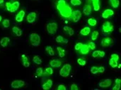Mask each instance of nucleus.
<instances>
[{
    "mask_svg": "<svg viewBox=\"0 0 121 90\" xmlns=\"http://www.w3.org/2000/svg\"><path fill=\"white\" fill-rule=\"evenodd\" d=\"M57 9L59 11V13L62 17L65 18H71L73 10L69 4H66L65 6L60 7V8H57Z\"/></svg>",
    "mask_w": 121,
    "mask_h": 90,
    "instance_id": "f257e3e1",
    "label": "nucleus"
},
{
    "mask_svg": "<svg viewBox=\"0 0 121 90\" xmlns=\"http://www.w3.org/2000/svg\"><path fill=\"white\" fill-rule=\"evenodd\" d=\"M71 70H72L71 65L70 64H68V63H66L60 70L59 75L60 76L63 77V78H67V77H68L69 75V73L71 72Z\"/></svg>",
    "mask_w": 121,
    "mask_h": 90,
    "instance_id": "f03ea898",
    "label": "nucleus"
},
{
    "mask_svg": "<svg viewBox=\"0 0 121 90\" xmlns=\"http://www.w3.org/2000/svg\"><path fill=\"white\" fill-rule=\"evenodd\" d=\"M29 39L33 47H38L40 44V37L37 33H31L29 35Z\"/></svg>",
    "mask_w": 121,
    "mask_h": 90,
    "instance_id": "7ed1b4c3",
    "label": "nucleus"
},
{
    "mask_svg": "<svg viewBox=\"0 0 121 90\" xmlns=\"http://www.w3.org/2000/svg\"><path fill=\"white\" fill-rule=\"evenodd\" d=\"M46 28H47V31L48 32L49 35H54L57 31V28H58V25L56 23H49L47 26H46Z\"/></svg>",
    "mask_w": 121,
    "mask_h": 90,
    "instance_id": "20e7f679",
    "label": "nucleus"
},
{
    "mask_svg": "<svg viewBox=\"0 0 121 90\" xmlns=\"http://www.w3.org/2000/svg\"><path fill=\"white\" fill-rule=\"evenodd\" d=\"M102 30L104 31V32L105 33H109L113 31L114 30V27L113 25H111V23L109 21H106L105 22L103 25H102Z\"/></svg>",
    "mask_w": 121,
    "mask_h": 90,
    "instance_id": "39448f33",
    "label": "nucleus"
},
{
    "mask_svg": "<svg viewBox=\"0 0 121 90\" xmlns=\"http://www.w3.org/2000/svg\"><path fill=\"white\" fill-rule=\"evenodd\" d=\"M82 15V12L79 10H75V11H72V16L71 17L72 18V20L74 23H77L81 19Z\"/></svg>",
    "mask_w": 121,
    "mask_h": 90,
    "instance_id": "423d86ee",
    "label": "nucleus"
},
{
    "mask_svg": "<svg viewBox=\"0 0 121 90\" xmlns=\"http://www.w3.org/2000/svg\"><path fill=\"white\" fill-rule=\"evenodd\" d=\"M36 17H37V15L35 12L34 11L30 12L26 17V20L28 23H30V24L34 23L36 20Z\"/></svg>",
    "mask_w": 121,
    "mask_h": 90,
    "instance_id": "0eeeda50",
    "label": "nucleus"
},
{
    "mask_svg": "<svg viewBox=\"0 0 121 90\" xmlns=\"http://www.w3.org/2000/svg\"><path fill=\"white\" fill-rule=\"evenodd\" d=\"M25 85V82L23 80H14L11 82V87L14 89H18V88H21Z\"/></svg>",
    "mask_w": 121,
    "mask_h": 90,
    "instance_id": "6e6552de",
    "label": "nucleus"
},
{
    "mask_svg": "<svg viewBox=\"0 0 121 90\" xmlns=\"http://www.w3.org/2000/svg\"><path fill=\"white\" fill-rule=\"evenodd\" d=\"M25 14H26V12L24 10H21L20 11H18V13L16 15V17H15L16 21L18 23H21L23 20Z\"/></svg>",
    "mask_w": 121,
    "mask_h": 90,
    "instance_id": "1a4fd4ad",
    "label": "nucleus"
},
{
    "mask_svg": "<svg viewBox=\"0 0 121 90\" xmlns=\"http://www.w3.org/2000/svg\"><path fill=\"white\" fill-rule=\"evenodd\" d=\"M111 84H112V80L111 79H105L104 80H102L99 83V86L101 88H106L110 87Z\"/></svg>",
    "mask_w": 121,
    "mask_h": 90,
    "instance_id": "9d476101",
    "label": "nucleus"
},
{
    "mask_svg": "<svg viewBox=\"0 0 121 90\" xmlns=\"http://www.w3.org/2000/svg\"><path fill=\"white\" fill-rule=\"evenodd\" d=\"M50 66L52 67V68H60L61 66H62V61H61L60 59H52V60L50 61Z\"/></svg>",
    "mask_w": 121,
    "mask_h": 90,
    "instance_id": "9b49d317",
    "label": "nucleus"
},
{
    "mask_svg": "<svg viewBox=\"0 0 121 90\" xmlns=\"http://www.w3.org/2000/svg\"><path fill=\"white\" fill-rule=\"evenodd\" d=\"M19 6H20V3L18 1H14L13 2L11 3V7L9 10V12L11 13H13L15 11H16L18 8H19Z\"/></svg>",
    "mask_w": 121,
    "mask_h": 90,
    "instance_id": "f8f14e48",
    "label": "nucleus"
},
{
    "mask_svg": "<svg viewBox=\"0 0 121 90\" xmlns=\"http://www.w3.org/2000/svg\"><path fill=\"white\" fill-rule=\"evenodd\" d=\"M101 43V45L104 47H107L110 46V44H111L113 43V40L110 37H104V38L102 39Z\"/></svg>",
    "mask_w": 121,
    "mask_h": 90,
    "instance_id": "ddd939ff",
    "label": "nucleus"
},
{
    "mask_svg": "<svg viewBox=\"0 0 121 90\" xmlns=\"http://www.w3.org/2000/svg\"><path fill=\"white\" fill-rule=\"evenodd\" d=\"M114 15V11L112 10V9H110V8H108V9H106L103 13H102V18H109L110 16H112Z\"/></svg>",
    "mask_w": 121,
    "mask_h": 90,
    "instance_id": "4468645a",
    "label": "nucleus"
},
{
    "mask_svg": "<svg viewBox=\"0 0 121 90\" xmlns=\"http://www.w3.org/2000/svg\"><path fill=\"white\" fill-rule=\"evenodd\" d=\"M89 51H90V49H89L88 44H83L82 48H81L80 50H79V52H80L82 55H86L87 54H89Z\"/></svg>",
    "mask_w": 121,
    "mask_h": 90,
    "instance_id": "2eb2a0df",
    "label": "nucleus"
},
{
    "mask_svg": "<svg viewBox=\"0 0 121 90\" xmlns=\"http://www.w3.org/2000/svg\"><path fill=\"white\" fill-rule=\"evenodd\" d=\"M91 11H92V7L89 4L85 5L83 8V13L85 16H89L91 13Z\"/></svg>",
    "mask_w": 121,
    "mask_h": 90,
    "instance_id": "dca6fc26",
    "label": "nucleus"
},
{
    "mask_svg": "<svg viewBox=\"0 0 121 90\" xmlns=\"http://www.w3.org/2000/svg\"><path fill=\"white\" fill-rule=\"evenodd\" d=\"M52 86V81L50 79H48L43 85H42V88L44 90H50Z\"/></svg>",
    "mask_w": 121,
    "mask_h": 90,
    "instance_id": "f3484780",
    "label": "nucleus"
},
{
    "mask_svg": "<svg viewBox=\"0 0 121 90\" xmlns=\"http://www.w3.org/2000/svg\"><path fill=\"white\" fill-rule=\"evenodd\" d=\"M9 42H10V39L7 37H4L1 38V39L0 40V45L2 47H7Z\"/></svg>",
    "mask_w": 121,
    "mask_h": 90,
    "instance_id": "a211bd4d",
    "label": "nucleus"
},
{
    "mask_svg": "<svg viewBox=\"0 0 121 90\" xmlns=\"http://www.w3.org/2000/svg\"><path fill=\"white\" fill-rule=\"evenodd\" d=\"M91 32V28L89 27H84L80 30V34L83 36H87Z\"/></svg>",
    "mask_w": 121,
    "mask_h": 90,
    "instance_id": "6ab92c4d",
    "label": "nucleus"
},
{
    "mask_svg": "<svg viewBox=\"0 0 121 90\" xmlns=\"http://www.w3.org/2000/svg\"><path fill=\"white\" fill-rule=\"evenodd\" d=\"M21 59H22V64L24 67L26 68H28L30 66V62L28 61V57H26L24 54H23L21 56Z\"/></svg>",
    "mask_w": 121,
    "mask_h": 90,
    "instance_id": "aec40b11",
    "label": "nucleus"
},
{
    "mask_svg": "<svg viewBox=\"0 0 121 90\" xmlns=\"http://www.w3.org/2000/svg\"><path fill=\"white\" fill-rule=\"evenodd\" d=\"M12 32L17 36V37H20V36H21V35H22V30H21V29H20L19 27H16V26H13V27H12Z\"/></svg>",
    "mask_w": 121,
    "mask_h": 90,
    "instance_id": "412c9836",
    "label": "nucleus"
},
{
    "mask_svg": "<svg viewBox=\"0 0 121 90\" xmlns=\"http://www.w3.org/2000/svg\"><path fill=\"white\" fill-rule=\"evenodd\" d=\"M92 3H93V6H94V11H99L100 9V1H99V0H93Z\"/></svg>",
    "mask_w": 121,
    "mask_h": 90,
    "instance_id": "4be33fe9",
    "label": "nucleus"
},
{
    "mask_svg": "<svg viewBox=\"0 0 121 90\" xmlns=\"http://www.w3.org/2000/svg\"><path fill=\"white\" fill-rule=\"evenodd\" d=\"M55 41L57 43H67L68 42V39H64L62 36L61 35H58L56 38H55Z\"/></svg>",
    "mask_w": 121,
    "mask_h": 90,
    "instance_id": "5701e85b",
    "label": "nucleus"
},
{
    "mask_svg": "<svg viewBox=\"0 0 121 90\" xmlns=\"http://www.w3.org/2000/svg\"><path fill=\"white\" fill-rule=\"evenodd\" d=\"M63 29H64V30H65V31L67 32L68 35H69V37H72V36L74 35V30H73V29H72V27H70L65 26Z\"/></svg>",
    "mask_w": 121,
    "mask_h": 90,
    "instance_id": "b1692460",
    "label": "nucleus"
},
{
    "mask_svg": "<svg viewBox=\"0 0 121 90\" xmlns=\"http://www.w3.org/2000/svg\"><path fill=\"white\" fill-rule=\"evenodd\" d=\"M57 50L58 51V54L60 58H63L65 56V50L60 47H57Z\"/></svg>",
    "mask_w": 121,
    "mask_h": 90,
    "instance_id": "393cba45",
    "label": "nucleus"
},
{
    "mask_svg": "<svg viewBox=\"0 0 121 90\" xmlns=\"http://www.w3.org/2000/svg\"><path fill=\"white\" fill-rule=\"evenodd\" d=\"M109 65L113 68H115L118 66V61L115 60L113 58H111L110 60H109Z\"/></svg>",
    "mask_w": 121,
    "mask_h": 90,
    "instance_id": "a878e982",
    "label": "nucleus"
},
{
    "mask_svg": "<svg viewBox=\"0 0 121 90\" xmlns=\"http://www.w3.org/2000/svg\"><path fill=\"white\" fill-rule=\"evenodd\" d=\"M109 1H110L111 6L113 7L114 8H118L120 5V1L119 0H109Z\"/></svg>",
    "mask_w": 121,
    "mask_h": 90,
    "instance_id": "bb28decb",
    "label": "nucleus"
},
{
    "mask_svg": "<svg viewBox=\"0 0 121 90\" xmlns=\"http://www.w3.org/2000/svg\"><path fill=\"white\" fill-rule=\"evenodd\" d=\"M88 24L91 27H94L97 25V20L94 18H89L88 19Z\"/></svg>",
    "mask_w": 121,
    "mask_h": 90,
    "instance_id": "cd10ccee",
    "label": "nucleus"
},
{
    "mask_svg": "<svg viewBox=\"0 0 121 90\" xmlns=\"http://www.w3.org/2000/svg\"><path fill=\"white\" fill-rule=\"evenodd\" d=\"M33 61L37 65H40L42 63V60L41 59H40V57L38 55L34 56V57L33 58Z\"/></svg>",
    "mask_w": 121,
    "mask_h": 90,
    "instance_id": "c85d7f7f",
    "label": "nucleus"
},
{
    "mask_svg": "<svg viewBox=\"0 0 121 90\" xmlns=\"http://www.w3.org/2000/svg\"><path fill=\"white\" fill-rule=\"evenodd\" d=\"M45 51L50 56H54L55 55V52L53 51V49L50 46H47L45 47Z\"/></svg>",
    "mask_w": 121,
    "mask_h": 90,
    "instance_id": "c756f323",
    "label": "nucleus"
},
{
    "mask_svg": "<svg viewBox=\"0 0 121 90\" xmlns=\"http://www.w3.org/2000/svg\"><path fill=\"white\" fill-rule=\"evenodd\" d=\"M99 32H98V31H96V30H94V31H93V32H92V33H91V39L93 41L96 40V39L98 38V37H99Z\"/></svg>",
    "mask_w": 121,
    "mask_h": 90,
    "instance_id": "7c9ffc66",
    "label": "nucleus"
},
{
    "mask_svg": "<svg viewBox=\"0 0 121 90\" xmlns=\"http://www.w3.org/2000/svg\"><path fill=\"white\" fill-rule=\"evenodd\" d=\"M52 73H53V70H52V68L51 67L47 68L45 70V71L43 72V75H52Z\"/></svg>",
    "mask_w": 121,
    "mask_h": 90,
    "instance_id": "2f4dec72",
    "label": "nucleus"
},
{
    "mask_svg": "<svg viewBox=\"0 0 121 90\" xmlns=\"http://www.w3.org/2000/svg\"><path fill=\"white\" fill-rule=\"evenodd\" d=\"M2 25L4 28H8L10 26V20L9 19H4L2 21Z\"/></svg>",
    "mask_w": 121,
    "mask_h": 90,
    "instance_id": "473e14b6",
    "label": "nucleus"
},
{
    "mask_svg": "<svg viewBox=\"0 0 121 90\" xmlns=\"http://www.w3.org/2000/svg\"><path fill=\"white\" fill-rule=\"evenodd\" d=\"M70 3L72 6H78L82 4V1L81 0H70Z\"/></svg>",
    "mask_w": 121,
    "mask_h": 90,
    "instance_id": "72a5a7b5",
    "label": "nucleus"
},
{
    "mask_svg": "<svg viewBox=\"0 0 121 90\" xmlns=\"http://www.w3.org/2000/svg\"><path fill=\"white\" fill-rule=\"evenodd\" d=\"M35 73H36L37 76L41 77V76L43 75V68H38L36 69Z\"/></svg>",
    "mask_w": 121,
    "mask_h": 90,
    "instance_id": "f704fd0d",
    "label": "nucleus"
},
{
    "mask_svg": "<svg viewBox=\"0 0 121 90\" xmlns=\"http://www.w3.org/2000/svg\"><path fill=\"white\" fill-rule=\"evenodd\" d=\"M66 4H67V3H66V1H65V0H59V1H57V6H56V8H57L62 7V6H65Z\"/></svg>",
    "mask_w": 121,
    "mask_h": 90,
    "instance_id": "c9c22d12",
    "label": "nucleus"
},
{
    "mask_svg": "<svg viewBox=\"0 0 121 90\" xmlns=\"http://www.w3.org/2000/svg\"><path fill=\"white\" fill-rule=\"evenodd\" d=\"M77 62H78L79 65L82 66H85V65H86V61H85L84 59H82V58H79V59H77Z\"/></svg>",
    "mask_w": 121,
    "mask_h": 90,
    "instance_id": "e433bc0d",
    "label": "nucleus"
},
{
    "mask_svg": "<svg viewBox=\"0 0 121 90\" xmlns=\"http://www.w3.org/2000/svg\"><path fill=\"white\" fill-rule=\"evenodd\" d=\"M82 45H83V43H82V42H77V43L75 44V46H74V49H75L76 51H79L80 49L82 48Z\"/></svg>",
    "mask_w": 121,
    "mask_h": 90,
    "instance_id": "4c0bfd02",
    "label": "nucleus"
},
{
    "mask_svg": "<svg viewBox=\"0 0 121 90\" xmlns=\"http://www.w3.org/2000/svg\"><path fill=\"white\" fill-rule=\"evenodd\" d=\"M88 46H89V49L91 50H95V49H96V44L93 42H89Z\"/></svg>",
    "mask_w": 121,
    "mask_h": 90,
    "instance_id": "58836bf2",
    "label": "nucleus"
},
{
    "mask_svg": "<svg viewBox=\"0 0 121 90\" xmlns=\"http://www.w3.org/2000/svg\"><path fill=\"white\" fill-rule=\"evenodd\" d=\"M91 73L94 75H96L99 72H98V67L96 66H93L91 68Z\"/></svg>",
    "mask_w": 121,
    "mask_h": 90,
    "instance_id": "ea45409f",
    "label": "nucleus"
},
{
    "mask_svg": "<svg viewBox=\"0 0 121 90\" xmlns=\"http://www.w3.org/2000/svg\"><path fill=\"white\" fill-rule=\"evenodd\" d=\"M70 89H71V90H79V87H77V85L76 84L73 83L72 85H71Z\"/></svg>",
    "mask_w": 121,
    "mask_h": 90,
    "instance_id": "a19ab883",
    "label": "nucleus"
},
{
    "mask_svg": "<svg viewBox=\"0 0 121 90\" xmlns=\"http://www.w3.org/2000/svg\"><path fill=\"white\" fill-rule=\"evenodd\" d=\"M98 52H99V57L104 58L105 56V52L104 51H99V50H98Z\"/></svg>",
    "mask_w": 121,
    "mask_h": 90,
    "instance_id": "79ce46f5",
    "label": "nucleus"
},
{
    "mask_svg": "<svg viewBox=\"0 0 121 90\" xmlns=\"http://www.w3.org/2000/svg\"><path fill=\"white\" fill-rule=\"evenodd\" d=\"M111 58H113L115 60L118 61V60H119V55H118L117 54H111Z\"/></svg>",
    "mask_w": 121,
    "mask_h": 90,
    "instance_id": "37998d69",
    "label": "nucleus"
},
{
    "mask_svg": "<svg viewBox=\"0 0 121 90\" xmlns=\"http://www.w3.org/2000/svg\"><path fill=\"white\" fill-rule=\"evenodd\" d=\"M105 71V68L104 66H101V67H98V72L100 73H103Z\"/></svg>",
    "mask_w": 121,
    "mask_h": 90,
    "instance_id": "c03bdc74",
    "label": "nucleus"
},
{
    "mask_svg": "<svg viewBox=\"0 0 121 90\" xmlns=\"http://www.w3.org/2000/svg\"><path fill=\"white\" fill-rule=\"evenodd\" d=\"M11 2H10V1H7V2H6V4H5L6 10H7L8 11H9V8H10V7H11Z\"/></svg>",
    "mask_w": 121,
    "mask_h": 90,
    "instance_id": "a18cd8bd",
    "label": "nucleus"
},
{
    "mask_svg": "<svg viewBox=\"0 0 121 90\" xmlns=\"http://www.w3.org/2000/svg\"><path fill=\"white\" fill-rule=\"evenodd\" d=\"M92 56H93V58H97V57H99V52H98V50L94 51H93V53H92Z\"/></svg>",
    "mask_w": 121,
    "mask_h": 90,
    "instance_id": "49530a36",
    "label": "nucleus"
},
{
    "mask_svg": "<svg viewBox=\"0 0 121 90\" xmlns=\"http://www.w3.org/2000/svg\"><path fill=\"white\" fill-rule=\"evenodd\" d=\"M67 88L64 85H60L58 87H57V90H66Z\"/></svg>",
    "mask_w": 121,
    "mask_h": 90,
    "instance_id": "de8ad7c7",
    "label": "nucleus"
},
{
    "mask_svg": "<svg viewBox=\"0 0 121 90\" xmlns=\"http://www.w3.org/2000/svg\"><path fill=\"white\" fill-rule=\"evenodd\" d=\"M121 88V84H116V85L112 88V90H119Z\"/></svg>",
    "mask_w": 121,
    "mask_h": 90,
    "instance_id": "09e8293b",
    "label": "nucleus"
},
{
    "mask_svg": "<svg viewBox=\"0 0 121 90\" xmlns=\"http://www.w3.org/2000/svg\"><path fill=\"white\" fill-rule=\"evenodd\" d=\"M115 82H116V84H121V80L120 78H116L115 80Z\"/></svg>",
    "mask_w": 121,
    "mask_h": 90,
    "instance_id": "8fccbe9b",
    "label": "nucleus"
},
{
    "mask_svg": "<svg viewBox=\"0 0 121 90\" xmlns=\"http://www.w3.org/2000/svg\"><path fill=\"white\" fill-rule=\"evenodd\" d=\"M4 0H0V6L2 5V4L4 3Z\"/></svg>",
    "mask_w": 121,
    "mask_h": 90,
    "instance_id": "3c124183",
    "label": "nucleus"
},
{
    "mask_svg": "<svg viewBox=\"0 0 121 90\" xmlns=\"http://www.w3.org/2000/svg\"><path fill=\"white\" fill-rule=\"evenodd\" d=\"M1 20H2V16H0V22H1Z\"/></svg>",
    "mask_w": 121,
    "mask_h": 90,
    "instance_id": "603ef678",
    "label": "nucleus"
},
{
    "mask_svg": "<svg viewBox=\"0 0 121 90\" xmlns=\"http://www.w3.org/2000/svg\"><path fill=\"white\" fill-rule=\"evenodd\" d=\"M91 1H93V0H91Z\"/></svg>",
    "mask_w": 121,
    "mask_h": 90,
    "instance_id": "864d4df0",
    "label": "nucleus"
}]
</instances>
